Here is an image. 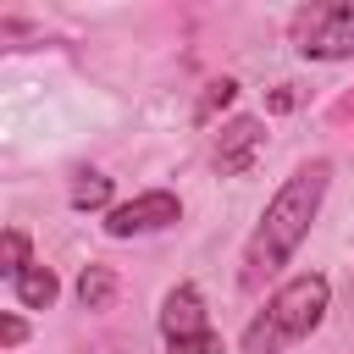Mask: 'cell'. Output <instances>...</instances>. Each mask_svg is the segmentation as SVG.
<instances>
[{"instance_id": "obj_11", "label": "cell", "mask_w": 354, "mask_h": 354, "mask_svg": "<svg viewBox=\"0 0 354 354\" xmlns=\"http://www.w3.org/2000/svg\"><path fill=\"white\" fill-rule=\"evenodd\" d=\"M232 94H238V83H232V77H221V83H210V94H205V105H199V122H205V116H210L216 105H227Z\"/></svg>"}, {"instance_id": "obj_1", "label": "cell", "mask_w": 354, "mask_h": 354, "mask_svg": "<svg viewBox=\"0 0 354 354\" xmlns=\"http://www.w3.org/2000/svg\"><path fill=\"white\" fill-rule=\"evenodd\" d=\"M326 183H332V160H304V166H293V177L271 194V205L260 210V227H254L249 243H243V288H260L266 277H277V271L293 260V249L304 243L310 221L321 216Z\"/></svg>"}, {"instance_id": "obj_13", "label": "cell", "mask_w": 354, "mask_h": 354, "mask_svg": "<svg viewBox=\"0 0 354 354\" xmlns=\"http://www.w3.org/2000/svg\"><path fill=\"white\" fill-rule=\"evenodd\" d=\"M271 111H293V88H288V83L271 94Z\"/></svg>"}, {"instance_id": "obj_4", "label": "cell", "mask_w": 354, "mask_h": 354, "mask_svg": "<svg viewBox=\"0 0 354 354\" xmlns=\"http://www.w3.org/2000/svg\"><path fill=\"white\" fill-rule=\"evenodd\" d=\"M293 50L304 61H343L354 55V6H304L293 17Z\"/></svg>"}, {"instance_id": "obj_7", "label": "cell", "mask_w": 354, "mask_h": 354, "mask_svg": "<svg viewBox=\"0 0 354 354\" xmlns=\"http://www.w3.org/2000/svg\"><path fill=\"white\" fill-rule=\"evenodd\" d=\"M11 293H17V304H28V310H50L55 304V293H61V282H55V271L50 266H28L22 277H11Z\"/></svg>"}, {"instance_id": "obj_5", "label": "cell", "mask_w": 354, "mask_h": 354, "mask_svg": "<svg viewBox=\"0 0 354 354\" xmlns=\"http://www.w3.org/2000/svg\"><path fill=\"white\" fill-rule=\"evenodd\" d=\"M177 216H183V199H177L171 188H144V194H133L127 205H111V210H105V232H111V238H144V232L171 227Z\"/></svg>"}, {"instance_id": "obj_6", "label": "cell", "mask_w": 354, "mask_h": 354, "mask_svg": "<svg viewBox=\"0 0 354 354\" xmlns=\"http://www.w3.org/2000/svg\"><path fill=\"white\" fill-rule=\"evenodd\" d=\"M260 144H266V122H260V116H232V122L216 133V171H221V177H243V171L254 166Z\"/></svg>"}, {"instance_id": "obj_8", "label": "cell", "mask_w": 354, "mask_h": 354, "mask_svg": "<svg viewBox=\"0 0 354 354\" xmlns=\"http://www.w3.org/2000/svg\"><path fill=\"white\" fill-rule=\"evenodd\" d=\"M111 299H116V271H111V266H83V277H77V304H83V310H111Z\"/></svg>"}, {"instance_id": "obj_9", "label": "cell", "mask_w": 354, "mask_h": 354, "mask_svg": "<svg viewBox=\"0 0 354 354\" xmlns=\"http://www.w3.org/2000/svg\"><path fill=\"white\" fill-rule=\"evenodd\" d=\"M66 199H72V210H100V205H111V177L105 171H77Z\"/></svg>"}, {"instance_id": "obj_2", "label": "cell", "mask_w": 354, "mask_h": 354, "mask_svg": "<svg viewBox=\"0 0 354 354\" xmlns=\"http://www.w3.org/2000/svg\"><path fill=\"white\" fill-rule=\"evenodd\" d=\"M326 304H332V282L321 271H304V277H288L243 326V354H282L293 343H304L321 321H326Z\"/></svg>"}, {"instance_id": "obj_3", "label": "cell", "mask_w": 354, "mask_h": 354, "mask_svg": "<svg viewBox=\"0 0 354 354\" xmlns=\"http://www.w3.org/2000/svg\"><path fill=\"white\" fill-rule=\"evenodd\" d=\"M160 343H166L171 354H227L194 282L166 288V299H160Z\"/></svg>"}, {"instance_id": "obj_10", "label": "cell", "mask_w": 354, "mask_h": 354, "mask_svg": "<svg viewBox=\"0 0 354 354\" xmlns=\"http://www.w3.org/2000/svg\"><path fill=\"white\" fill-rule=\"evenodd\" d=\"M28 266H33V254H28V232H22V227H11V232L0 238V271H6V282H11V277H22Z\"/></svg>"}, {"instance_id": "obj_12", "label": "cell", "mask_w": 354, "mask_h": 354, "mask_svg": "<svg viewBox=\"0 0 354 354\" xmlns=\"http://www.w3.org/2000/svg\"><path fill=\"white\" fill-rule=\"evenodd\" d=\"M22 337H28V326H22V315H6V321H0V343H6V348H17Z\"/></svg>"}]
</instances>
